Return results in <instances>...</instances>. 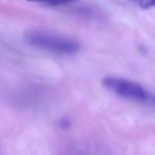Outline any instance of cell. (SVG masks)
I'll use <instances>...</instances> for the list:
<instances>
[{"instance_id":"7a4b0ae2","label":"cell","mask_w":155,"mask_h":155,"mask_svg":"<svg viewBox=\"0 0 155 155\" xmlns=\"http://www.w3.org/2000/svg\"><path fill=\"white\" fill-rule=\"evenodd\" d=\"M104 87H107L113 93L130 101H137L142 103H151L153 94L142 85L124 78L107 76L102 80Z\"/></svg>"},{"instance_id":"277c9868","label":"cell","mask_w":155,"mask_h":155,"mask_svg":"<svg viewBox=\"0 0 155 155\" xmlns=\"http://www.w3.org/2000/svg\"><path fill=\"white\" fill-rule=\"evenodd\" d=\"M134 5H137L138 7L147 10V8H151L155 4V0H131Z\"/></svg>"},{"instance_id":"3957f363","label":"cell","mask_w":155,"mask_h":155,"mask_svg":"<svg viewBox=\"0 0 155 155\" xmlns=\"http://www.w3.org/2000/svg\"><path fill=\"white\" fill-rule=\"evenodd\" d=\"M30 2H38V4H45L48 6H59V5H67L71 4L76 0H27Z\"/></svg>"},{"instance_id":"6da1fadb","label":"cell","mask_w":155,"mask_h":155,"mask_svg":"<svg viewBox=\"0 0 155 155\" xmlns=\"http://www.w3.org/2000/svg\"><path fill=\"white\" fill-rule=\"evenodd\" d=\"M24 40L28 45L35 48L54 54H73L80 50V44L76 40L41 30H31L25 33Z\"/></svg>"}]
</instances>
